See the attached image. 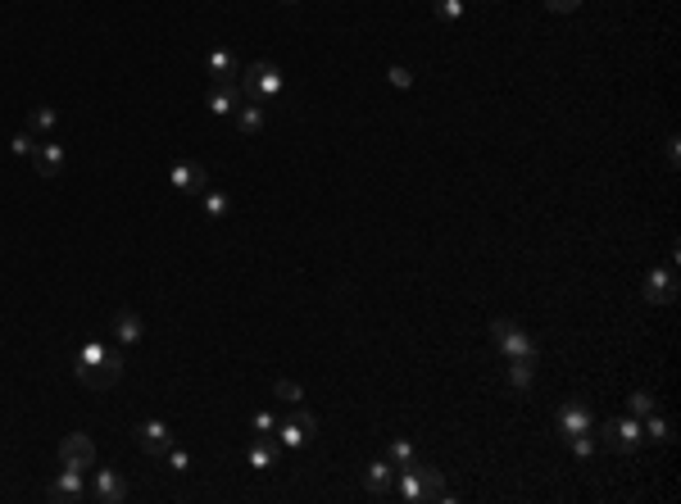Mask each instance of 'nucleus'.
<instances>
[{"label":"nucleus","mask_w":681,"mask_h":504,"mask_svg":"<svg viewBox=\"0 0 681 504\" xmlns=\"http://www.w3.org/2000/svg\"><path fill=\"white\" fill-rule=\"evenodd\" d=\"M123 364H127V359H123V345L100 341V336H91V341H82V345L73 350V378H78L82 387H91V391L118 387Z\"/></svg>","instance_id":"nucleus-1"},{"label":"nucleus","mask_w":681,"mask_h":504,"mask_svg":"<svg viewBox=\"0 0 681 504\" xmlns=\"http://www.w3.org/2000/svg\"><path fill=\"white\" fill-rule=\"evenodd\" d=\"M391 495H395V500H404V504H423V500L454 504V491H445V473H436V468H427V464H418V459L409 464V468H400V473H395Z\"/></svg>","instance_id":"nucleus-2"},{"label":"nucleus","mask_w":681,"mask_h":504,"mask_svg":"<svg viewBox=\"0 0 681 504\" xmlns=\"http://www.w3.org/2000/svg\"><path fill=\"white\" fill-rule=\"evenodd\" d=\"M237 87H241V100H259V105H272V100H282V91H287V78H282V68L272 64V59H254V64H241V74H237Z\"/></svg>","instance_id":"nucleus-3"},{"label":"nucleus","mask_w":681,"mask_h":504,"mask_svg":"<svg viewBox=\"0 0 681 504\" xmlns=\"http://www.w3.org/2000/svg\"><path fill=\"white\" fill-rule=\"evenodd\" d=\"M314 437H318V418H314L305 404H291V413L278 418V427H272V441H278V450H305Z\"/></svg>","instance_id":"nucleus-4"},{"label":"nucleus","mask_w":681,"mask_h":504,"mask_svg":"<svg viewBox=\"0 0 681 504\" xmlns=\"http://www.w3.org/2000/svg\"><path fill=\"white\" fill-rule=\"evenodd\" d=\"M599 446L604 450H613V455H636L641 446H645V437H641V418H608V422H599Z\"/></svg>","instance_id":"nucleus-5"},{"label":"nucleus","mask_w":681,"mask_h":504,"mask_svg":"<svg viewBox=\"0 0 681 504\" xmlns=\"http://www.w3.org/2000/svg\"><path fill=\"white\" fill-rule=\"evenodd\" d=\"M491 341H496V350H500L504 359H531V364L540 359V345H536L518 323H509V318H496V323H491Z\"/></svg>","instance_id":"nucleus-6"},{"label":"nucleus","mask_w":681,"mask_h":504,"mask_svg":"<svg viewBox=\"0 0 681 504\" xmlns=\"http://www.w3.org/2000/svg\"><path fill=\"white\" fill-rule=\"evenodd\" d=\"M132 437H136V446H142L151 459H164V455L173 450V427H168V422H159V418L136 422V427H132Z\"/></svg>","instance_id":"nucleus-7"},{"label":"nucleus","mask_w":681,"mask_h":504,"mask_svg":"<svg viewBox=\"0 0 681 504\" xmlns=\"http://www.w3.org/2000/svg\"><path fill=\"white\" fill-rule=\"evenodd\" d=\"M46 500L55 504H78V500H91L87 482H82V468H59V477L46 486Z\"/></svg>","instance_id":"nucleus-8"},{"label":"nucleus","mask_w":681,"mask_h":504,"mask_svg":"<svg viewBox=\"0 0 681 504\" xmlns=\"http://www.w3.org/2000/svg\"><path fill=\"white\" fill-rule=\"evenodd\" d=\"M645 300L650 305H672L677 300V259H668L663 268L645 273Z\"/></svg>","instance_id":"nucleus-9"},{"label":"nucleus","mask_w":681,"mask_h":504,"mask_svg":"<svg viewBox=\"0 0 681 504\" xmlns=\"http://www.w3.org/2000/svg\"><path fill=\"white\" fill-rule=\"evenodd\" d=\"M59 464L64 468H96V441L87 437V431H73V437L59 441Z\"/></svg>","instance_id":"nucleus-10"},{"label":"nucleus","mask_w":681,"mask_h":504,"mask_svg":"<svg viewBox=\"0 0 681 504\" xmlns=\"http://www.w3.org/2000/svg\"><path fill=\"white\" fill-rule=\"evenodd\" d=\"M590 427H595V418H590V404H586L582 395L564 400V409H559V437L568 441V437H577V431H590Z\"/></svg>","instance_id":"nucleus-11"},{"label":"nucleus","mask_w":681,"mask_h":504,"mask_svg":"<svg viewBox=\"0 0 681 504\" xmlns=\"http://www.w3.org/2000/svg\"><path fill=\"white\" fill-rule=\"evenodd\" d=\"M168 187L182 191V196H200L204 187H210V173H204L200 164H191V160H177V164L168 169Z\"/></svg>","instance_id":"nucleus-12"},{"label":"nucleus","mask_w":681,"mask_h":504,"mask_svg":"<svg viewBox=\"0 0 681 504\" xmlns=\"http://www.w3.org/2000/svg\"><path fill=\"white\" fill-rule=\"evenodd\" d=\"M132 491H127V477L118 473V468H100L96 473V482H91V500H100V504H123Z\"/></svg>","instance_id":"nucleus-13"},{"label":"nucleus","mask_w":681,"mask_h":504,"mask_svg":"<svg viewBox=\"0 0 681 504\" xmlns=\"http://www.w3.org/2000/svg\"><path fill=\"white\" fill-rule=\"evenodd\" d=\"M142 336H146V323H142V314H136V309H118V318L109 323V341L127 350V345H136Z\"/></svg>","instance_id":"nucleus-14"},{"label":"nucleus","mask_w":681,"mask_h":504,"mask_svg":"<svg viewBox=\"0 0 681 504\" xmlns=\"http://www.w3.org/2000/svg\"><path fill=\"white\" fill-rule=\"evenodd\" d=\"M391 486H395V464L382 455V459H373V464L364 468V491H368V495H377V500H386V495H391Z\"/></svg>","instance_id":"nucleus-15"},{"label":"nucleus","mask_w":681,"mask_h":504,"mask_svg":"<svg viewBox=\"0 0 681 504\" xmlns=\"http://www.w3.org/2000/svg\"><path fill=\"white\" fill-rule=\"evenodd\" d=\"M204 68H210V78H214V83H237L241 59H237L228 46H214L210 55H204Z\"/></svg>","instance_id":"nucleus-16"},{"label":"nucleus","mask_w":681,"mask_h":504,"mask_svg":"<svg viewBox=\"0 0 681 504\" xmlns=\"http://www.w3.org/2000/svg\"><path fill=\"white\" fill-rule=\"evenodd\" d=\"M32 169H37V178H59L64 173V146H59V141H37Z\"/></svg>","instance_id":"nucleus-17"},{"label":"nucleus","mask_w":681,"mask_h":504,"mask_svg":"<svg viewBox=\"0 0 681 504\" xmlns=\"http://www.w3.org/2000/svg\"><path fill=\"white\" fill-rule=\"evenodd\" d=\"M204 105H210V114H219V118H232L237 105H241V87L237 83H214L210 96H204Z\"/></svg>","instance_id":"nucleus-18"},{"label":"nucleus","mask_w":681,"mask_h":504,"mask_svg":"<svg viewBox=\"0 0 681 504\" xmlns=\"http://www.w3.org/2000/svg\"><path fill=\"white\" fill-rule=\"evenodd\" d=\"M232 118H237V132H241V136H254V132H263L268 105H259V100H241Z\"/></svg>","instance_id":"nucleus-19"},{"label":"nucleus","mask_w":681,"mask_h":504,"mask_svg":"<svg viewBox=\"0 0 681 504\" xmlns=\"http://www.w3.org/2000/svg\"><path fill=\"white\" fill-rule=\"evenodd\" d=\"M246 464L254 473H272V464H278V441H268V437H254L250 450H246Z\"/></svg>","instance_id":"nucleus-20"},{"label":"nucleus","mask_w":681,"mask_h":504,"mask_svg":"<svg viewBox=\"0 0 681 504\" xmlns=\"http://www.w3.org/2000/svg\"><path fill=\"white\" fill-rule=\"evenodd\" d=\"M641 437H645V441H654V446H668V441H672V422L654 409V413H645V418H641Z\"/></svg>","instance_id":"nucleus-21"},{"label":"nucleus","mask_w":681,"mask_h":504,"mask_svg":"<svg viewBox=\"0 0 681 504\" xmlns=\"http://www.w3.org/2000/svg\"><path fill=\"white\" fill-rule=\"evenodd\" d=\"M200 209H204V219H214V223H219V219H228L232 200H228L223 191H214V187H204V191H200Z\"/></svg>","instance_id":"nucleus-22"},{"label":"nucleus","mask_w":681,"mask_h":504,"mask_svg":"<svg viewBox=\"0 0 681 504\" xmlns=\"http://www.w3.org/2000/svg\"><path fill=\"white\" fill-rule=\"evenodd\" d=\"M531 378H536V364H531V359H509L504 382H509L513 391H527V387H531Z\"/></svg>","instance_id":"nucleus-23"},{"label":"nucleus","mask_w":681,"mask_h":504,"mask_svg":"<svg viewBox=\"0 0 681 504\" xmlns=\"http://www.w3.org/2000/svg\"><path fill=\"white\" fill-rule=\"evenodd\" d=\"M55 123H59V114H55L50 105H37V109L28 114V132H32V136H37V132H41V136L55 132Z\"/></svg>","instance_id":"nucleus-24"},{"label":"nucleus","mask_w":681,"mask_h":504,"mask_svg":"<svg viewBox=\"0 0 681 504\" xmlns=\"http://www.w3.org/2000/svg\"><path fill=\"white\" fill-rule=\"evenodd\" d=\"M386 459H391V464H395V473H400V468H409V464H414V459H418V450H414V446H409L404 437H395V441L386 446Z\"/></svg>","instance_id":"nucleus-25"},{"label":"nucleus","mask_w":681,"mask_h":504,"mask_svg":"<svg viewBox=\"0 0 681 504\" xmlns=\"http://www.w3.org/2000/svg\"><path fill=\"white\" fill-rule=\"evenodd\" d=\"M564 446H568V450H573V459H582V464H586V459H595V450H599V441L590 437V431H577V437H568Z\"/></svg>","instance_id":"nucleus-26"},{"label":"nucleus","mask_w":681,"mask_h":504,"mask_svg":"<svg viewBox=\"0 0 681 504\" xmlns=\"http://www.w3.org/2000/svg\"><path fill=\"white\" fill-rule=\"evenodd\" d=\"M272 395H278L287 409H291V404H305V391H300V382H287V378H282V382H272Z\"/></svg>","instance_id":"nucleus-27"},{"label":"nucleus","mask_w":681,"mask_h":504,"mask_svg":"<svg viewBox=\"0 0 681 504\" xmlns=\"http://www.w3.org/2000/svg\"><path fill=\"white\" fill-rule=\"evenodd\" d=\"M627 409H632V418H645V413L659 409V400H654L650 391H632V395H627Z\"/></svg>","instance_id":"nucleus-28"},{"label":"nucleus","mask_w":681,"mask_h":504,"mask_svg":"<svg viewBox=\"0 0 681 504\" xmlns=\"http://www.w3.org/2000/svg\"><path fill=\"white\" fill-rule=\"evenodd\" d=\"M272 427H278V418H272L268 409H254V413H250V431H254V437H272Z\"/></svg>","instance_id":"nucleus-29"},{"label":"nucleus","mask_w":681,"mask_h":504,"mask_svg":"<svg viewBox=\"0 0 681 504\" xmlns=\"http://www.w3.org/2000/svg\"><path fill=\"white\" fill-rule=\"evenodd\" d=\"M432 10H436L445 23H459V19H463V0H432Z\"/></svg>","instance_id":"nucleus-30"},{"label":"nucleus","mask_w":681,"mask_h":504,"mask_svg":"<svg viewBox=\"0 0 681 504\" xmlns=\"http://www.w3.org/2000/svg\"><path fill=\"white\" fill-rule=\"evenodd\" d=\"M10 151H14L19 160H32V151H37V136H32V132H19V136L10 141Z\"/></svg>","instance_id":"nucleus-31"},{"label":"nucleus","mask_w":681,"mask_h":504,"mask_svg":"<svg viewBox=\"0 0 681 504\" xmlns=\"http://www.w3.org/2000/svg\"><path fill=\"white\" fill-rule=\"evenodd\" d=\"M386 83L404 91V87H414V74H409V68H404V64H391V68H386Z\"/></svg>","instance_id":"nucleus-32"},{"label":"nucleus","mask_w":681,"mask_h":504,"mask_svg":"<svg viewBox=\"0 0 681 504\" xmlns=\"http://www.w3.org/2000/svg\"><path fill=\"white\" fill-rule=\"evenodd\" d=\"M164 459H168V468H173V473H186V468H191V455H186V450H177V446H173Z\"/></svg>","instance_id":"nucleus-33"},{"label":"nucleus","mask_w":681,"mask_h":504,"mask_svg":"<svg viewBox=\"0 0 681 504\" xmlns=\"http://www.w3.org/2000/svg\"><path fill=\"white\" fill-rule=\"evenodd\" d=\"M545 10L550 14H573V10H582V0H545Z\"/></svg>","instance_id":"nucleus-34"},{"label":"nucleus","mask_w":681,"mask_h":504,"mask_svg":"<svg viewBox=\"0 0 681 504\" xmlns=\"http://www.w3.org/2000/svg\"><path fill=\"white\" fill-rule=\"evenodd\" d=\"M668 160H672V169H677V160H681V141H677V132L668 136Z\"/></svg>","instance_id":"nucleus-35"},{"label":"nucleus","mask_w":681,"mask_h":504,"mask_svg":"<svg viewBox=\"0 0 681 504\" xmlns=\"http://www.w3.org/2000/svg\"><path fill=\"white\" fill-rule=\"evenodd\" d=\"M282 5H296V0H282Z\"/></svg>","instance_id":"nucleus-36"}]
</instances>
